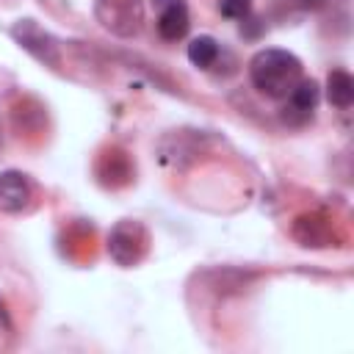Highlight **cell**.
Wrapping results in <instances>:
<instances>
[{"mask_svg": "<svg viewBox=\"0 0 354 354\" xmlns=\"http://www.w3.org/2000/svg\"><path fill=\"white\" fill-rule=\"evenodd\" d=\"M249 77L266 97H288L301 80V61L279 47H266L249 61Z\"/></svg>", "mask_w": 354, "mask_h": 354, "instance_id": "1", "label": "cell"}, {"mask_svg": "<svg viewBox=\"0 0 354 354\" xmlns=\"http://www.w3.org/2000/svg\"><path fill=\"white\" fill-rule=\"evenodd\" d=\"M94 14L116 36H136L144 22V3L141 0H97Z\"/></svg>", "mask_w": 354, "mask_h": 354, "instance_id": "2", "label": "cell"}, {"mask_svg": "<svg viewBox=\"0 0 354 354\" xmlns=\"http://www.w3.org/2000/svg\"><path fill=\"white\" fill-rule=\"evenodd\" d=\"M11 36H14L33 58H39L41 64H47V66H58V64H61V53H58L55 39H53L41 25H36L33 19H17V22L11 25Z\"/></svg>", "mask_w": 354, "mask_h": 354, "instance_id": "3", "label": "cell"}, {"mask_svg": "<svg viewBox=\"0 0 354 354\" xmlns=\"http://www.w3.org/2000/svg\"><path fill=\"white\" fill-rule=\"evenodd\" d=\"M144 249V232L133 221H119L108 235V254L119 266H133L141 257Z\"/></svg>", "mask_w": 354, "mask_h": 354, "instance_id": "4", "label": "cell"}, {"mask_svg": "<svg viewBox=\"0 0 354 354\" xmlns=\"http://www.w3.org/2000/svg\"><path fill=\"white\" fill-rule=\"evenodd\" d=\"M33 199V188L30 180L22 171H0V210L3 213H19L30 205Z\"/></svg>", "mask_w": 354, "mask_h": 354, "instance_id": "5", "label": "cell"}, {"mask_svg": "<svg viewBox=\"0 0 354 354\" xmlns=\"http://www.w3.org/2000/svg\"><path fill=\"white\" fill-rule=\"evenodd\" d=\"M158 8H160V17H158V33L169 41H177L188 33V8L183 0H152Z\"/></svg>", "mask_w": 354, "mask_h": 354, "instance_id": "6", "label": "cell"}, {"mask_svg": "<svg viewBox=\"0 0 354 354\" xmlns=\"http://www.w3.org/2000/svg\"><path fill=\"white\" fill-rule=\"evenodd\" d=\"M326 100L337 108H348L354 102V80L346 69H332L326 77Z\"/></svg>", "mask_w": 354, "mask_h": 354, "instance_id": "7", "label": "cell"}, {"mask_svg": "<svg viewBox=\"0 0 354 354\" xmlns=\"http://www.w3.org/2000/svg\"><path fill=\"white\" fill-rule=\"evenodd\" d=\"M290 97V111H301L304 116L318 105V83L315 80H299L296 88L288 94Z\"/></svg>", "mask_w": 354, "mask_h": 354, "instance_id": "8", "label": "cell"}, {"mask_svg": "<svg viewBox=\"0 0 354 354\" xmlns=\"http://www.w3.org/2000/svg\"><path fill=\"white\" fill-rule=\"evenodd\" d=\"M188 58H191V64H196V66H210L216 58H218V44H216V39L213 36H196V39H191V44H188Z\"/></svg>", "mask_w": 354, "mask_h": 354, "instance_id": "9", "label": "cell"}, {"mask_svg": "<svg viewBox=\"0 0 354 354\" xmlns=\"http://www.w3.org/2000/svg\"><path fill=\"white\" fill-rule=\"evenodd\" d=\"M301 227H307V235H299V241L304 246H326L329 241V227L318 218H299Z\"/></svg>", "mask_w": 354, "mask_h": 354, "instance_id": "10", "label": "cell"}, {"mask_svg": "<svg viewBox=\"0 0 354 354\" xmlns=\"http://www.w3.org/2000/svg\"><path fill=\"white\" fill-rule=\"evenodd\" d=\"M249 8H252L249 0H218V11L232 19H243L249 14Z\"/></svg>", "mask_w": 354, "mask_h": 354, "instance_id": "11", "label": "cell"}, {"mask_svg": "<svg viewBox=\"0 0 354 354\" xmlns=\"http://www.w3.org/2000/svg\"><path fill=\"white\" fill-rule=\"evenodd\" d=\"M285 3H290L296 8H318V6H324V0H285Z\"/></svg>", "mask_w": 354, "mask_h": 354, "instance_id": "12", "label": "cell"}, {"mask_svg": "<svg viewBox=\"0 0 354 354\" xmlns=\"http://www.w3.org/2000/svg\"><path fill=\"white\" fill-rule=\"evenodd\" d=\"M0 326H8V313H6V304L0 301Z\"/></svg>", "mask_w": 354, "mask_h": 354, "instance_id": "13", "label": "cell"}, {"mask_svg": "<svg viewBox=\"0 0 354 354\" xmlns=\"http://www.w3.org/2000/svg\"><path fill=\"white\" fill-rule=\"evenodd\" d=\"M0 147H3V136H0Z\"/></svg>", "mask_w": 354, "mask_h": 354, "instance_id": "14", "label": "cell"}]
</instances>
